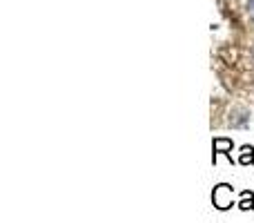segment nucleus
<instances>
[{
  "mask_svg": "<svg viewBox=\"0 0 254 223\" xmlns=\"http://www.w3.org/2000/svg\"><path fill=\"white\" fill-rule=\"evenodd\" d=\"M212 206L216 210H230L234 206V188L228 183H219L212 192Z\"/></svg>",
  "mask_w": 254,
  "mask_h": 223,
  "instance_id": "f257e3e1",
  "label": "nucleus"
},
{
  "mask_svg": "<svg viewBox=\"0 0 254 223\" xmlns=\"http://www.w3.org/2000/svg\"><path fill=\"white\" fill-rule=\"evenodd\" d=\"M248 13H250V18H254V0L248 2Z\"/></svg>",
  "mask_w": 254,
  "mask_h": 223,
  "instance_id": "423d86ee",
  "label": "nucleus"
},
{
  "mask_svg": "<svg viewBox=\"0 0 254 223\" xmlns=\"http://www.w3.org/2000/svg\"><path fill=\"white\" fill-rule=\"evenodd\" d=\"M232 148H234L232 139H225V136H219V139H214V141H212V149H214V154H212V161L216 163V156H219V154H225V156L232 161Z\"/></svg>",
  "mask_w": 254,
  "mask_h": 223,
  "instance_id": "f03ea898",
  "label": "nucleus"
},
{
  "mask_svg": "<svg viewBox=\"0 0 254 223\" xmlns=\"http://www.w3.org/2000/svg\"><path fill=\"white\" fill-rule=\"evenodd\" d=\"M239 163H241V165H252L254 163V148L252 145H243V148L239 149Z\"/></svg>",
  "mask_w": 254,
  "mask_h": 223,
  "instance_id": "20e7f679",
  "label": "nucleus"
},
{
  "mask_svg": "<svg viewBox=\"0 0 254 223\" xmlns=\"http://www.w3.org/2000/svg\"><path fill=\"white\" fill-rule=\"evenodd\" d=\"M241 210H254V192L252 190H243L241 192V201L237 203Z\"/></svg>",
  "mask_w": 254,
  "mask_h": 223,
  "instance_id": "39448f33",
  "label": "nucleus"
},
{
  "mask_svg": "<svg viewBox=\"0 0 254 223\" xmlns=\"http://www.w3.org/2000/svg\"><path fill=\"white\" fill-rule=\"evenodd\" d=\"M248 121H250V112L248 110H243V107L232 110V116H230V125L232 127H243L248 125Z\"/></svg>",
  "mask_w": 254,
  "mask_h": 223,
  "instance_id": "7ed1b4c3",
  "label": "nucleus"
}]
</instances>
